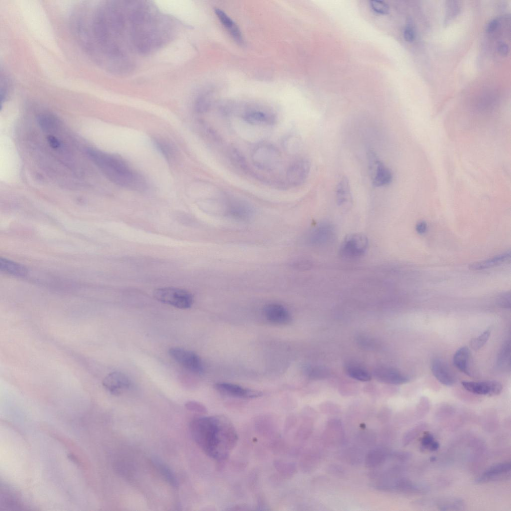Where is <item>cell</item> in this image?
Instances as JSON below:
<instances>
[{
	"mask_svg": "<svg viewBox=\"0 0 511 511\" xmlns=\"http://www.w3.org/2000/svg\"><path fill=\"white\" fill-rule=\"evenodd\" d=\"M190 429L199 448L207 456L217 461L228 458L238 440L235 426L224 415L195 418L191 423Z\"/></svg>",
	"mask_w": 511,
	"mask_h": 511,
	"instance_id": "1",
	"label": "cell"
},
{
	"mask_svg": "<svg viewBox=\"0 0 511 511\" xmlns=\"http://www.w3.org/2000/svg\"><path fill=\"white\" fill-rule=\"evenodd\" d=\"M89 159L110 181L129 190L142 191L147 187L143 178L116 156L89 149Z\"/></svg>",
	"mask_w": 511,
	"mask_h": 511,
	"instance_id": "2",
	"label": "cell"
},
{
	"mask_svg": "<svg viewBox=\"0 0 511 511\" xmlns=\"http://www.w3.org/2000/svg\"><path fill=\"white\" fill-rule=\"evenodd\" d=\"M158 301L180 309H187L193 304V295L188 291L177 287H162L155 290Z\"/></svg>",
	"mask_w": 511,
	"mask_h": 511,
	"instance_id": "3",
	"label": "cell"
},
{
	"mask_svg": "<svg viewBox=\"0 0 511 511\" xmlns=\"http://www.w3.org/2000/svg\"><path fill=\"white\" fill-rule=\"evenodd\" d=\"M274 146L270 144H260L254 150L252 160L254 165L264 170H272L279 163L280 155Z\"/></svg>",
	"mask_w": 511,
	"mask_h": 511,
	"instance_id": "4",
	"label": "cell"
},
{
	"mask_svg": "<svg viewBox=\"0 0 511 511\" xmlns=\"http://www.w3.org/2000/svg\"><path fill=\"white\" fill-rule=\"evenodd\" d=\"M369 246L368 238L362 234L354 233L347 236L340 248L341 256L345 259H353L363 256Z\"/></svg>",
	"mask_w": 511,
	"mask_h": 511,
	"instance_id": "5",
	"label": "cell"
},
{
	"mask_svg": "<svg viewBox=\"0 0 511 511\" xmlns=\"http://www.w3.org/2000/svg\"><path fill=\"white\" fill-rule=\"evenodd\" d=\"M169 354L175 361L187 370L202 374L203 364L200 357L195 352L179 347H172L169 350Z\"/></svg>",
	"mask_w": 511,
	"mask_h": 511,
	"instance_id": "6",
	"label": "cell"
},
{
	"mask_svg": "<svg viewBox=\"0 0 511 511\" xmlns=\"http://www.w3.org/2000/svg\"><path fill=\"white\" fill-rule=\"evenodd\" d=\"M345 432L342 421L331 418L327 421L323 434V440L329 447L339 446L345 442Z\"/></svg>",
	"mask_w": 511,
	"mask_h": 511,
	"instance_id": "7",
	"label": "cell"
},
{
	"mask_svg": "<svg viewBox=\"0 0 511 511\" xmlns=\"http://www.w3.org/2000/svg\"><path fill=\"white\" fill-rule=\"evenodd\" d=\"M370 170L374 185L377 187L389 184L392 181L391 171L378 158L373 152L369 154Z\"/></svg>",
	"mask_w": 511,
	"mask_h": 511,
	"instance_id": "8",
	"label": "cell"
},
{
	"mask_svg": "<svg viewBox=\"0 0 511 511\" xmlns=\"http://www.w3.org/2000/svg\"><path fill=\"white\" fill-rule=\"evenodd\" d=\"M462 386L468 392L473 394L495 396L499 395L503 389L502 385L496 381L462 382Z\"/></svg>",
	"mask_w": 511,
	"mask_h": 511,
	"instance_id": "9",
	"label": "cell"
},
{
	"mask_svg": "<svg viewBox=\"0 0 511 511\" xmlns=\"http://www.w3.org/2000/svg\"><path fill=\"white\" fill-rule=\"evenodd\" d=\"M311 169L310 162L306 160L295 162L288 168L286 173L287 180L292 186H299L307 178Z\"/></svg>",
	"mask_w": 511,
	"mask_h": 511,
	"instance_id": "10",
	"label": "cell"
},
{
	"mask_svg": "<svg viewBox=\"0 0 511 511\" xmlns=\"http://www.w3.org/2000/svg\"><path fill=\"white\" fill-rule=\"evenodd\" d=\"M103 385L111 394L119 396L130 388L131 382L124 374L114 372L105 378Z\"/></svg>",
	"mask_w": 511,
	"mask_h": 511,
	"instance_id": "11",
	"label": "cell"
},
{
	"mask_svg": "<svg viewBox=\"0 0 511 511\" xmlns=\"http://www.w3.org/2000/svg\"><path fill=\"white\" fill-rule=\"evenodd\" d=\"M431 372L438 381L448 387L454 386L456 382L455 377L449 365L441 358H434L431 363Z\"/></svg>",
	"mask_w": 511,
	"mask_h": 511,
	"instance_id": "12",
	"label": "cell"
},
{
	"mask_svg": "<svg viewBox=\"0 0 511 511\" xmlns=\"http://www.w3.org/2000/svg\"><path fill=\"white\" fill-rule=\"evenodd\" d=\"M215 389L226 395L243 398H254L260 397V392L251 390L240 386L227 383H218L215 385Z\"/></svg>",
	"mask_w": 511,
	"mask_h": 511,
	"instance_id": "13",
	"label": "cell"
},
{
	"mask_svg": "<svg viewBox=\"0 0 511 511\" xmlns=\"http://www.w3.org/2000/svg\"><path fill=\"white\" fill-rule=\"evenodd\" d=\"M376 379L382 382L395 385L406 384L409 378L399 371L388 367H380L374 371Z\"/></svg>",
	"mask_w": 511,
	"mask_h": 511,
	"instance_id": "14",
	"label": "cell"
},
{
	"mask_svg": "<svg viewBox=\"0 0 511 511\" xmlns=\"http://www.w3.org/2000/svg\"><path fill=\"white\" fill-rule=\"evenodd\" d=\"M264 314L268 321L280 325H285L290 323L291 317L287 309L281 305L270 304L264 308Z\"/></svg>",
	"mask_w": 511,
	"mask_h": 511,
	"instance_id": "15",
	"label": "cell"
},
{
	"mask_svg": "<svg viewBox=\"0 0 511 511\" xmlns=\"http://www.w3.org/2000/svg\"><path fill=\"white\" fill-rule=\"evenodd\" d=\"M391 451L385 447H379L370 450L364 457L365 465L375 468L384 464L390 458Z\"/></svg>",
	"mask_w": 511,
	"mask_h": 511,
	"instance_id": "16",
	"label": "cell"
},
{
	"mask_svg": "<svg viewBox=\"0 0 511 511\" xmlns=\"http://www.w3.org/2000/svg\"><path fill=\"white\" fill-rule=\"evenodd\" d=\"M509 462L502 463L493 465L485 471L476 481L477 483H483L501 479L511 471Z\"/></svg>",
	"mask_w": 511,
	"mask_h": 511,
	"instance_id": "17",
	"label": "cell"
},
{
	"mask_svg": "<svg viewBox=\"0 0 511 511\" xmlns=\"http://www.w3.org/2000/svg\"><path fill=\"white\" fill-rule=\"evenodd\" d=\"M471 353L466 346L460 348L455 353L453 363L454 366L462 373L469 377H473L470 370Z\"/></svg>",
	"mask_w": 511,
	"mask_h": 511,
	"instance_id": "18",
	"label": "cell"
},
{
	"mask_svg": "<svg viewBox=\"0 0 511 511\" xmlns=\"http://www.w3.org/2000/svg\"><path fill=\"white\" fill-rule=\"evenodd\" d=\"M336 197L338 204L342 208H349L352 203L350 184L346 177H343L337 185Z\"/></svg>",
	"mask_w": 511,
	"mask_h": 511,
	"instance_id": "19",
	"label": "cell"
},
{
	"mask_svg": "<svg viewBox=\"0 0 511 511\" xmlns=\"http://www.w3.org/2000/svg\"><path fill=\"white\" fill-rule=\"evenodd\" d=\"M244 120L253 125H272L275 122V117L271 114L258 110H251L243 116Z\"/></svg>",
	"mask_w": 511,
	"mask_h": 511,
	"instance_id": "20",
	"label": "cell"
},
{
	"mask_svg": "<svg viewBox=\"0 0 511 511\" xmlns=\"http://www.w3.org/2000/svg\"><path fill=\"white\" fill-rule=\"evenodd\" d=\"M215 13L222 24L228 30L234 40L239 44H243L241 32L237 25L223 10L216 9Z\"/></svg>",
	"mask_w": 511,
	"mask_h": 511,
	"instance_id": "21",
	"label": "cell"
},
{
	"mask_svg": "<svg viewBox=\"0 0 511 511\" xmlns=\"http://www.w3.org/2000/svg\"><path fill=\"white\" fill-rule=\"evenodd\" d=\"M511 252L499 255L493 258L475 263L469 266L472 270L477 271L491 268L503 264L510 259Z\"/></svg>",
	"mask_w": 511,
	"mask_h": 511,
	"instance_id": "22",
	"label": "cell"
},
{
	"mask_svg": "<svg viewBox=\"0 0 511 511\" xmlns=\"http://www.w3.org/2000/svg\"><path fill=\"white\" fill-rule=\"evenodd\" d=\"M420 486L412 483L409 480L400 477L395 478L393 482V491L409 494L421 492Z\"/></svg>",
	"mask_w": 511,
	"mask_h": 511,
	"instance_id": "23",
	"label": "cell"
},
{
	"mask_svg": "<svg viewBox=\"0 0 511 511\" xmlns=\"http://www.w3.org/2000/svg\"><path fill=\"white\" fill-rule=\"evenodd\" d=\"M227 207L228 211L231 215L240 218L249 216L252 211L251 207L242 201L232 202Z\"/></svg>",
	"mask_w": 511,
	"mask_h": 511,
	"instance_id": "24",
	"label": "cell"
},
{
	"mask_svg": "<svg viewBox=\"0 0 511 511\" xmlns=\"http://www.w3.org/2000/svg\"><path fill=\"white\" fill-rule=\"evenodd\" d=\"M442 511L460 510L464 507L462 500L456 498H443L433 503Z\"/></svg>",
	"mask_w": 511,
	"mask_h": 511,
	"instance_id": "25",
	"label": "cell"
},
{
	"mask_svg": "<svg viewBox=\"0 0 511 511\" xmlns=\"http://www.w3.org/2000/svg\"><path fill=\"white\" fill-rule=\"evenodd\" d=\"M345 372L349 377L360 382H369L372 379L371 375L367 371L354 365H348Z\"/></svg>",
	"mask_w": 511,
	"mask_h": 511,
	"instance_id": "26",
	"label": "cell"
},
{
	"mask_svg": "<svg viewBox=\"0 0 511 511\" xmlns=\"http://www.w3.org/2000/svg\"><path fill=\"white\" fill-rule=\"evenodd\" d=\"M0 267L2 271L16 276H24L26 272L25 268L22 265L6 259L0 260Z\"/></svg>",
	"mask_w": 511,
	"mask_h": 511,
	"instance_id": "27",
	"label": "cell"
},
{
	"mask_svg": "<svg viewBox=\"0 0 511 511\" xmlns=\"http://www.w3.org/2000/svg\"><path fill=\"white\" fill-rule=\"evenodd\" d=\"M511 343L509 341H507L503 345L499 353L497 365L502 369L508 368L510 366Z\"/></svg>",
	"mask_w": 511,
	"mask_h": 511,
	"instance_id": "28",
	"label": "cell"
},
{
	"mask_svg": "<svg viewBox=\"0 0 511 511\" xmlns=\"http://www.w3.org/2000/svg\"><path fill=\"white\" fill-rule=\"evenodd\" d=\"M345 460L353 465L360 463L364 459L363 452L358 448L351 447L344 451Z\"/></svg>",
	"mask_w": 511,
	"mask_h": 511,
	"instance_id": "29",
	"label": "cell"
},
{
	"mask_svg": "<svg viewBox=\"0 0 511 511\" xmlns=\"http://www.w3.org/2000/svg\"><path fill=\"white\" fill-rule=\"evenodd\" d=\"M38 122L44 130L50 131L56 127L58 121L55 117L51 114H43L38 116Z\"/></svg>",
	"mask_w": 511,
	"mask_h": 511,
	"instance_id": "30",
	"label": "cell"
},
{
	"mask_svg": "<svg viewBox=\"0 0 511 511\" xmlns=\"http://www.w3.org/2000/svg\"><path fill=\"white\" fill-rule=\"evenodd\" d=\"M301 141L296 136L291 135L286 138L283 142L284 149L289 153H296L300 149Z\"/></svg>",
	"mask_w": 511,
	"mask_h": 511,
	"instance_id": "31",
	"label": "cell"
},
{
	"mask_svg": "<svg viewBox=\"0 0 511 511\" xmlns=\"http://www.w3.org/2000/svg\"><path fill=\"white\" fill-rule=\"evenodd\" d=\"M321 456L320 454L317 452L311 453L305 459V468L307 471H315L320 463Z\"/></svg>",
	"mask_w": 511,
	"mask_h": 511,
	"instance_id": "32",
	"label": "cell"
},
{
	"mask_svg": "<svg viewBox=\"0 0 511 511\" xmlns=\"http://www.w3.org/2000/svg\"><path fill=\"white\" fill-rule=\"evenodd\" d=\"M491 335V331L486 330L477 338L472 339L470 345L474 350H478L483 347L488 341Z\"/></svg>",
	"mask_w": 511,
	"mask_h": 511,
	"instance_id": "33",
	"label": "cell"
},
{
	"mask_svg": "<svg viewBox=\"0 0 511 511\" xmlns=\"http://www.w3.org/2000/svg\"><path fill=\"white\" fill-rule=\"evenodd\" d=\"M421 445L423 448L432 452H435L440 448L439 443L435 441L433 435L428 433L422 437Z\"/></svg>",
	"mask_w": 511,
	"mask_h": 511,
	"instance_id": "34",
	"label": "cell"
},
{
	"mask_svg": "<svg viewBox=\"0 0 511 511\" xmlns=\"http://www.w3.org/2000/svg\"><path fill=\"white\" fill-rule=\"evenodd\" d=\"M315 235H314V240L317 243H324L326 242L331 237L332 233L330 227L327 226H322L317 229L315 231Z\"/></svg>",
	"mask_w": 511,
	"mask_h": 511,
	"instance_id": "35",
	"label": "cell"
},
{
	"mask_svg": "<svg viewBox=\"0 0 511 511\" xmlns=\"http://www.w3.org/2000/svg\"><path fill=\"white\" fill-rule=\"evenodd\" d=\"M155 463L167 481L173 486H176V479L170 469L160 461H156Z\"/></svg>",
	"mask_w": 511,
	"mask_h": 511,
	"instance_id": "36",
	"label": "cell"
},
{
	"mask_svg": "<svg viewBox=\"0 0 511 511\" xmlns=\"http://www.w3.org/2000/svg\"><path fill=\"white\" fill-rule=\"evenodd\" d=\"M358 439L362 445L366 446H371L375 444L376 440V435L369 430L362 431L358 435Z\"/></svg>",
	"mask_w": 511,
	"mask_h": 511,
	"instance_id": "37",
	"label": "cell"
},
{
	"mask_svg": "<svg viewBox=\"0 0 511 511\" xmlns=\"http://www.w3.org/2000/svg\"><path fill=\"white\" fill-rule=\"evenodd\" d=\"M371 7L376 13L381 15H387L390 12L389 5L384 1H372L371 2Z\"/></svg>",
	"mask_w": 511,
	"mask_h": 511,
	"instance_id": "38",
	"label": "cell"
},
{
	"mask_svg": "<svg viewBox=\"0 0 511 511\" xmlns=\"http://www.w3.org/2000/svg\"><path fill=\"white\" fill-rule=\"evenodd\" d=\"M320 409L322 413L328 415H337L341 412V408L338 405L331 403L322 404Z\"/></svg>",
	"mask_w": 511,
	"mask_h": 511,
	"instance_id": "39",
	"label": "cell"
},
{
	"mask_svg": "<svg viewBox=\"0 0 511 511\" xmlns=\"http://www.w3.org/2000/svg\"><path fill=\"white\" fill-rule=\"evenodd\" d=\"M158 148L161 151L162 153L168 159H171L173 155L172 148L170 147L168 143L162 140L156 141Z\"/></svg>",
	"mask_w": 511,
	"mask_h": 511,
	"instance_id": "40",
	"label": "cell"
},
{
	"mask_svg": "<svg viewBox=\"0 0 511 511\" xmlns=\"http://www.w3.org/2000/svg\"><path fill=\"white\" fill-rule=\"evenodd\" d=\"M231 157L233 162L235 165L245 169L247 167L246 162L239 152L236 149H232L231 152Z\"/></svg>",
	"mask_w": 511,
	"mask_h": 511,
	"instance_id": "41",
	"label": "cell"
},
{
	"mask_svg": "<svg viewBox=\"0 0 511 511\" xmlns=\"http://www.w3.org/2000/svg\"><path fill=\"white\" fill-rule=\"evenodd\" d=\"M327 471L329 474L338 477H342L346 474L345 469L342 466L335 464L329 465Z\"/></svg>",
	"mask_w": 511,
	"mask_h": 511,
	"instance_id": "42",
	"label": "cell"
},
{
	"mask_svg": "<svg viewBox=\"0 0 511 511\" xmlns=\"http://www.w3.org/2000/svg\"><path fill=\"white\" fill-rule=\"evenodd\" d=\"M392 414V412L390 408L384 407L379 412L377 419L381 424H387L391 419Z\"/></svg>",
	"mask_w": 511,
	"mask_h": 511,
	"instance_id": "43",
	"label": "cell"
},
{
	"mask_svg": "<svg viewBox=\"0 0 511 511\" xmlns=\"http://www.w3.org/2000/svg\"><path fill=\"white\" fill-rule=\"evenodd\" d=\"M390 458L398 462H404L410 459V454L406 452H391Z\"/></svg>",
	"mask_w": 511,
	"mask_h": 511,
	"instance_id": "44",
	"label": "cell"
},
{
	"mask_svg": "<svg viewBox=\"0 0 511 511\" xmlns=\"http://www.w3.org/2000/svg\"><path fill=\"white\" fill-rule=\"evenodd\" d=\"M497 304L502 308L510 309L511 308V294L510 292L500 296L497 299Z\"/></svg>",
	"mask_w": 511,
	"mask_h": 511,
	"instance_id": "45",
	"label": "cell"
},
{
	"mask_svg": "<svg viewBox=\"0 0 511 511\" xmlns=\"http://www.w3.org/2000/svg\"><path fill=\"white\" fill-rule=\"evenodd\" d=\"M309 377L313 379H321L326 377L327 372L322 368H314L308 370Z\"/></svg>",
	"mask_w": 511,
	"mask_h": 511,
	"instance_id": "46",
	"label": "cell"
},
{
	"mask_svg": "<svg viewBox=\"0 0 511 511\" xmlns=\"http://www.w3.org/2000/svg\"><path fill=\"white\" fill-rule=\"evenodd\" d=\"M403 37L407 42H413L415 39V34L413 29L409 26L406 27L403 32Z\"/></svg>",
	"mask_w": 511,
	"mask_h": 511,
	"instance_id": "47",
	"label": "cell"
},
{
	"mask_svg": "<svg viewBox=\"0 0 511 511\" xmlns=\"http://www.w3.org/2000/svg\"><path fill=\"white\" fill-rule=\"evenodd\" d=\"M498 52L503 56H506L509 52V47L506 43L500 42L497 47Z\"/></svg>",
	"mask_w": 511,
	"mask_h": 511,
	"instance_id": "48",
	"label": "cell"
},
{
	"mask_svg": "<svg viewBox=\"0 0 511 511\" xmlns=\"http://www.w3.org/2000/svg\"><path fill=\"white\" fill-rule=\"evenodd\" d=\"M48 141L51 147L54 149H57L60 147L59 140L55 136L50 135L48 137Z\"/></svg>",
	"mask_w": 511,
	"mask_h": 511,
	"instance_id": "49",
	"label": "cell"
},
{
	"mask_svg": "<svg viewBox=\"0 0 511 511\" xmlns=\"http://www.w3.org/2000/svg\"><path fill=\"white\" fill-rule=\"evenodd\" d=\"M499 22L497 20L494 19L492 20L488 24L486 31L488 33H491L494 32L498 28Z\"/></svg>",
	"mask_w": 511,
	"mask_h": 511,
	"instance_id": "50",
	"label": "cell"
},
{
	"mask_svg": "<svg viewBox=\"0 0 511 511\" xmlns=\"http://www.w3.org/2000/svg\"><path fill=\"white\" fill-rule=\"evenodd\" d=\"M427 225L424 222L419 223L416 227V231L420 234L424 233L427 230Z\"/></svg>",
	"mask_w": 511,
	"mask_h": 511,
	"instance_id": "51",
	"label": "cell"
}]
</instances>
